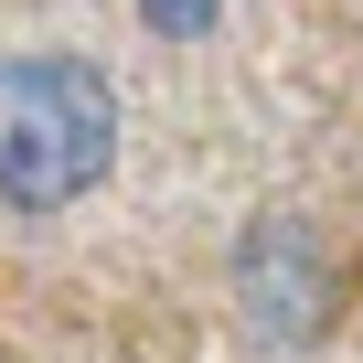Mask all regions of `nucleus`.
<instances>
[{"instance_id":"f257e3e1","label":"nucleus","mask_w":363,"mask_h":363,"mask_svg":"<svg viewBox=\"0 0 363 363\" xmlns=\"http://www.w3.org/2000/svg\"><path fill=\"white\" fill-rule=\"evenodd\" d=\"M118 171V86L86 54H0V214H75Z\"/></svg>"},{"instance_id":"f03ea898","label":"nucleus","mask_w":363,"mask_h":363,"mask_svg":"<svg viewBox=\"0 0 363 363\" xmlns=\"http://www.w3.org/2000/svg\"><path fill=\"white\" fill-rule=\"evenodd\" d=\"M235 299H246V320L267 342H320V320H331V257H320V235L267 203L235 235Z\"/></svg>"},{"instance_id":"7ed1b4c3","label":"nucleus","mask_w":363,"mask_h":363,"mask_svg":"<svg viewBox=\"0 0 363 363\" xmlns=\"http://www.w3.org/2000/svg\"><path fill=\"white\" fill-rule=\"evenodd\" d=\"M139 22H150L160 43H203V33L225 22V0H139Z\"/></svg>"}]
</instances>
